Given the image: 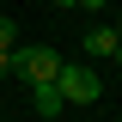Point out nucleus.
I'll use <instances>...</instances> for the list:
<instances>
[{"label":"nucleus","mask_w":122,"mask_h":122,"mask_svg":"<svg viewBox=\"0 0 122 122\" xmlns=\"http://www.w3.org/2000/svg\"><path fill=\"white\" fill-rule=\"evenodd\" d=\"M116 43H122L116 25H92V30H86V55H92V61H110V55H116Z\"/></svg>","instance_id":"obj_3"},{"label":"nucleus","mask_w":122,"mask_h":122,"mask_svg":"<svg viewBox=\"0 0 122 122\" xmlns=\"http://www.w3.org/2000/svg\"><path fill=\"white\" fill-rule=\"evenodd\" d=\"M6 73H12V49H0V79H6Z\"/></svg>","instance_id":"obj_6"},{"label":"nucleus","mask_w":122,"mask_h":122,"mask_svg":"<svg viewBox=\"0 0 122 122\" xmlns=\"http://www.w3.org/2000/svg\"><path fill=\"white\" fill-rule=\"evenodd\" d=\"M79 6H86V12H104V6H110V0H79Z\"/></svg>","instance_id":"obj_7"},{"label":"nucleus","mask_w":122,"mask_h":122,"mask_svg":"<svg viewBox=\"0 0 122 122\" xmlns=\"http://www.w3.org/2000/svg\"><path fill=\"white\" fill-rule=\"evenodd\" d=\"M55 6H61V12H67V6H79V0H55Z\"/></svg>","instance_id":"obj_8"},{"label":"nucleus","mask_w":122,"mask_h":122,"mask_svg":"<svg viewBox=\"0 0 122 122\" xmlns=\"http://www.w3.org/2000/svg\"><path fill=\"white\" fill-rule=\"evenodd\" d=\"M30 110H37V116H61V110H67L55 79H49V86H30Z\"/></svg>","instance_id":"obj_4"},{"label":"nucleus","mask_w":122,"mask_h":122,"mask_svg":"<svg viewBox=\"0 0 122 122\" xmlns=\"http://www.w3.org/2000/svg\"><path fill=\"white\" fill-rule=\"evenodd\" d=\"M110 61H116V67H122V43H116V55H110Z\"/></svg>","instance_id":"obj_9"},{"label":"nucleus","mask_w":122,"mask_h":122,"mask_svg":"<svg viewBox=\"0 0 122 122\" xmlns=\"http://www.w3.org/2000/svg\"><path fill=\"white\" fill-rule=\"evenodd\" d=\"M0 49H18V25H12V12H0Z\"/></svg>","instance_id":"obj_5"},{"label":"nucleus","mask_w":122,"mask_h":122,"mask_svg":"<svg viewBox=\"0 0 122 122\" xmlns=\"http://www.w3.org/2000/svg\"><path fill=\"white\" fill-rule=\"evenodd\" d=\"M116 37H122V12H116Z\"/></svg>","instance_id":"obj_10"},{"label":"nucleus","mask_w":122,"mask_h":122,"mask_svg":"<svg viewBox=\"0 0 122 122\" xmlns=\"http://www.w3.org/2000/svg\"><path fill=\"white\" fill-rule=\"evenodd\" d=\"M12 73L25 79V86H49V79L61 73V55H55L49 43H18V49H12Z\"/></svg>","instance_id":"obj_2"},{"label":"nucleus","mask_w":122,"mask_h":122,"mask_svg":"<svg viewBox=\"0 0 122 122\" xmlns=\"http://www.w3.org/2000/svg\"><path fill=\"white\" fill-rule=\"evenodd\" d=\"M55 86H61V104H98L104 98V79H98L92 61H61Z\"/></svg>","instance_id":"obj_1"}]
</instances>
